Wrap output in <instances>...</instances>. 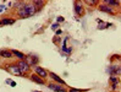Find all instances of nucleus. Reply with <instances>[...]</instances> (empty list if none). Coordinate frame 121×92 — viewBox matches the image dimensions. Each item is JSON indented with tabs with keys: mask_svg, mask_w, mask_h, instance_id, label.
<instances>
[{
	"mask_svg": "<svg viewBox=\"0 0 121 92\" xmlns=\"http://www.w3.org/2000/svg\"><path fill=\"white\" fill-rule=\"evenodd\" d=\"M49 76H50L52 77V79L54 80V81H56V82H59V83H65V82H64V80L61 79V77L60 76H58V75H56V74H54V73H50V74H49Z\"/></svg>",
	"mask_w": 121,
	"mask_h": 92,
	"instance_id": "nucleus-11",
	"label": "nucleus"
},
{
	"mask_svg": "<svg viewBox=\"0 0 121 92\" xmlns=\"http://www.w3.org/2000/svg\"><path fill=\"white\" fill-rule=\"evenodd\" d=\"M58 21H59V22H62V21H64V17H61V16L58 17Z\"/></svg>",
	"mask_w": 121,
	"mask_h": 92,
	"instance_id": "nucleus-21",
	"label": "nucleus"
},
{
	"mask_svg": "<svg viewBox=\"0 0 121 92\" xmlns=\"http://www.w3.org/2000/svg\"><path fill=\"white\" fill-rule=\"evenodd\" d=\"M75 10H76V14H77L78 16L84 15V9L82 8V4L80 1H76L75 3Z\"/></svg>",
	"mask_w": 121,
	"mask_h": 92,
	"instance_id": "nucleus-6",
	"label": "nucleus"
},
{
	"mask_svg": "<svg viewBox=\"0 0 121 92\" xmlns=\"http://www.w3.org/2000/svg\"><path fill=\"white\" fill-rule=\"evenodd\" d=\"M0 55L4 56V58H11V56H12V53L9 52V51H0Z\"/></svg>",
	"mask_w": 121,
	"mask_h": 92,
	"instance_id": "nucleus-13",
	"label": "nucleus"
},
{
	"mask_svg": "<svg viewBox=\"0 0 121 92\" xmlns=\"http://www.w3.org/2000/svg\"><path fill=\"white\" fill-rule=\"evenodd\" d=\"M48 87L52 88L55 92H67L66 88H62L61 86H59V85H56V83H48Z\"/></svg>",
	"mask_w": 121,
	"mask_h": 92,
	"instance_id": "nucleus-5",
	"label": "nucleus"
},
{
	"mask_svg": "<svg viewBox=\"0 0 121 92\" xmlns=\"http://www.w3.org/2000/svg\"><path fill=\"white\" fill-rule=\"evenodd\" d=\"M31 80H32L33 82L39 83V85H44V83H45V82H44V80L42 79V77H39L38 75H32V76H31Z\"/></svg>",
	"mask_w": 121,
	"mask_h": 92,
	"instance_id": "nucleus-10",
	"label": "nucleus"
},
{
	"mask_svg": "<svg viewBox=\"0 0 121 92\" xmlns=\"http://www.w3.org/2000/svg\"><path fill=\"white\" fill-rule=\"evenodd\" d=\"M34 71H35V75H38L39 77H47L48 76V73L40 66H34Z\"/></svg>",
	"mask_w": 121,
	"mask_h": 92,
	"instance_id": "nucleus-4",
	"label": "nucleus"
},
{
	"mask_svg": "<svg viewBox=\"0 0 121 92\" xmlns=\"http://www.w3.org/2000/svg\"><path fill=\"white\" fill-rule=\"evenodd\" d=\"M83 90H76V88H71L70 92H82Z\"/></svg>",
	"mask_w": 121,
	"mask_h": 92,
	"instance_id": "nucleus-19",
	"label": "nucleus"
},
{
	"mask_svg": "<svg viewBox=\"0 0 121 92\" xmlns=\"http://www.w3.org/2000/svg\"><path fill=\"white\" fill-rule=\"evenodd\" d=\"M34 92H38V91H34Z\"/></svg>",
	"mask_w": 121,
	"mask_h": 92,
	"instance_id": "nucleus-23",
	"label": "nucleus"
},
{
	"mask_svg": "<svg viewBox=\"0 0 121 92\" xmlns=\"http://www.w3.org/2000/svg\"><path fill=\"white\" fill-rule=\"evenodd\" d=\"M58 28V23H55V25H53V30H56Z\"/></svg>",
	"mask_w": 121,
	"mask_h": 92,
	"instance_id": "nucleus-22",
	"label": "nucleus"
},
{
	"mask_svg": "<svg viewBox=\"0 0 121 92\" xmlns=\"http://www.w3.org/2000/svg\"><path fill=\"white\" fill-rule=\"evenodd\" d=\"M99 10H100V11H103V12H109V14H115V11H114L111 8H109V6L108 5H100V6H99Z\"/></svg>",
	"mask_w": 121,
	"mask_h": 92,
	"instance_id": "nucleus-9",
	"label": "nucleus"
},
{
	"mask_svg": "<svg viewBox=\"0 0 121 92\" xmlns=\"http://www.w3.org/2000/svg\"><path fill=\"white\" fill-rule=\"evenodd\" d=\"M12 54H15L17 58H20V59H22V60H25L26 59V55L25 54H22V53H20V52H17V51H12Z\"/></svg>",
	"mask_w": 121,
	"mask_h": 92,
	"instance_id": "nucleus-14",
	"label": "nucleus"
},
{
	"mask_svg": "<svg viewBox=\"0 0 121 92\" xmlns=\"http://www.w3.org/2000/svg\"><path fill=\"white\" fill-rule=\"evenodd\" d=\"M109 26H111V25H110V23H103V25H100V26H99L98 28H99V30H103L104 27H109Z\"/></svg>",
	"mask_w": 121,
	"mask_h": 92,
	"instance_id": "nucleus-17",
	"label": "nucleus"
},
{
	"mask_svg": "<svg viewBox=\"0 0 121 92\" xmlns=\"http://www.w3.org/2000/svg\"><path fill=\"white\" fill-rule=\"evenodd\" d=\"M109 74H111V76H115V75H120V66H110L109 68Z\"/></svg>",
	"mask_w": 121,
	"mask_h": 92,
	"instance_id": "nucleus-8",
	"label": "nucleus"
},
{
	"mask_svg": "<svg viewBox=\"0 0 121 92\" xmlns=\"http://www.w3.org/2000/svg\"><path fill=\"white\" fill-rule=\"evenodd\" d=\"M16 65L18 66V69H20V71H21V73L30 71V65H28V64H27V63H26L25 60H21V61H18Z\"/></svg>",
	"mask_w": 121,
	"mask_h": 92,
	"instance_id": "nucleus-3",
	"label": "nucleus"
},
{
	"mask_svg": "<svg viewBox=\"0 0 121 92\" xmlns=\"http://www.w3.org/2000/svg\"><path fill=\"white\" fill-rule=\"evenodd\" d=\"M87 5H97V1H89V0H87Z\"/></svg>",
	"mask_w": 121,
	"mask_h": 92,
	"instance_id": "nucleus-18",
	"label": "nucleus"
},
{
	"mask_svg": "<svg viewBox=\"0 0 121 92\" xmlns=\"http://www.w3.org/2000/svg\"><path fill=\"white\" fill-rule=\"evenodd\" d=\"M18 6V10H17V14L20 17H23V18H27V17H31L33 16L35 12H37V8L32 4H17Z\"/></svg>",
	"mask_w": 121,
	"mask_h": 92,
	"instance_id": "nucleus-1",
	"label": "nucleus"
},
{
	"mask_svg": "<svg viewBox=\"0 0 121 92\" xmlns=\"http://www.w3.org/2000/svg\"><path fill=\"white\" fill-rule=\"evenodd\" d=\"M110 82H111V83H116V85H117V83L120 82V80H119V77L111 76V77H110Z\"/></svg>",
	"mask_w": 121,
	"mask_h": 92,
	"instance_id": "nucleus-15",
	"label": "nucleus"
},
{
	"mask_svg": "<svg viewBox=\"0 0 121 92\" xmlns=\"http://www.w3.org/2000/svg\"><path fill=\"white\" fill-rule=\"evenodd\" d=\"M25 61L27 63L28 65H35V64H37V61H38V58H37V56H26Z\"/></svg>",
	"mask_w": 121,
	"mask_h": 92,
	"instance_id": "nucleus-7",
	"label": "nucleus"
},
{
	"mask_svg": "<svg viewBox=\"0 0 121 92\" xmlns=\"http://www.w3.org/2000/svg\"><path fill=\"white\" fill-rule=\"evenodd\" d=\"M111 90H116V83H111Z\"/></svg>",
	"mask_w": 121,
	"mask_h": 92,
	"instance_id": "nucleus-20",
	"label": "nucleus"
},
{
	"mask_svg": "<svg viewBox=\"0 0 121 92\" xmlns=\"http://www.w3.org/2000/svg\"><path fill=\"white\" fill-rule=\"evenodd\" d=\"M6 70H8L9 73L13 74V75H22V73L20 71V69H18V66H17L16 64H10V65H8V66H6Z\"/></svg>",
	"mask_w": 121,
	"mask_h": 92,
	"instance_id": "nucleus-2",
	"label": "nucleus"
},
{
	"mask_svg": "<svg viewBox=\"0 0 121 92\" xmlns=\"http://www.w3.org/2000/svg\"><path fill=\"white\" fill-rule=\"evenodd\" d=\"M15 22V20L13 18H3L0 21V26H4V25H12Z\"/></svg>",
	"mask_w": 121,
	"mask_h": 92,
	"instance_id": "nucleus-12",
	"label": "nucleus"
},
{
	"mask_svg": "<svg viewBox=\"0 0 121 92\" xmlns=\"http://www.w3.org/2000/svg\"><path fill=\"white\" fill-rule=\"evenodd\" d=\"M109 4V5H112V6H119V1H111V0H106L105 1V5Z\"/></svg>",
	"mask_w": 121,
	"mask_h": 92,
	"instance_id": "nucleus-16",
	"label": "nucleus"
}]
</instances>
